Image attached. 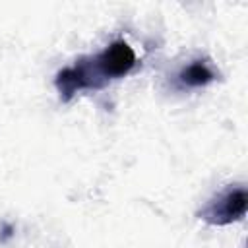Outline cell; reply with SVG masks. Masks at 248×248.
Wrapping results in <instances>:
<instances>
[{"label": "cell", "instance_id": "cell-2", "mask_svg": "<svg viewBox=\"0 0 248 248\" xmlns=\"http://www.w3.org/2000/svg\"><path fill=\"white\" fill-rule=\"evenodd\" d=\"M246 213V190L242 186L229 188L215 200H211L202 211L200 219L209 225H229L242 219Z\"/></svg>", "mask_w": 248, "mask_h": 248}, {"label": "cell", "instance_id": "cell-3", "mask_svg": "<svg viewBox=\"0 0 248 248\" xmlns=\"http://www.w3.org/2000/svg\"><path fill=\"white\" fill-rule=\"evenodd\" d=\"M180 81L188 87H202V85H207L209 81L215 79V74L213 70L209 68L207 62L203 60H196L192 64H188L182 72H180Z\"/></svg>", "mask_w": 248, "mask_h": 248}, {"label": "cell", "instance_id": "cell-1", "mask_svg": "<svg viewBox=\"0 0 248 248\" xmlns=\"http://www.w3.org/2000/svg\"><path fill=\"white\" fill-rule=\"evenodd\" d=\"M138 64L134 48L126 41H114L105 50L93 56H83L76 64L56 74L54 85L62 101H70L83 89H101L108 81L124 78Z\"/></svg>", "mask_w": 248, "mask_h": 248}]
</instances>
